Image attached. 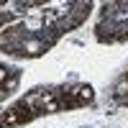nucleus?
<instances>
[{"label":"nucleus","mask_w":128,"mask_h":128,"mask_svg":"<svg viewBox=\"0 0 128 128\" xmlns=\"http://www.w3.org/2000/svg\"><path fill=\"white\" fill-rule=\"evenodd\" d=\"M5 80V69H0V82H3Z\"/></svg>","instance_id":"obj_1"}]
</instances>
